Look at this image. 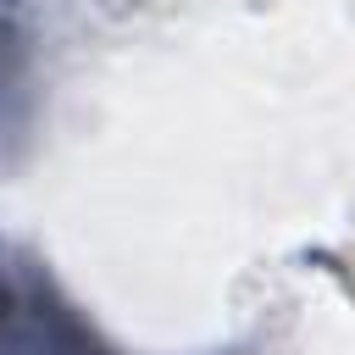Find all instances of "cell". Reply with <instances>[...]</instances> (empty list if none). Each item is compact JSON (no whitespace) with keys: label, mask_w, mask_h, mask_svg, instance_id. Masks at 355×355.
<instances>
[{"label":"cell","mask_w":355,"mask_h":355,"mask_svg":"<svg viewBox=\"0 0 355 355\" xmlns=\"http://www.w3.org/2000/svg\"><path fill=\"white\" fill-rule=\"evenodd\" d=\"M6 355H111L94 327L28 266L6 277Z\"/></svg>","instance_id":"cell-1"}]
</instances>
